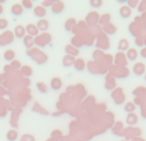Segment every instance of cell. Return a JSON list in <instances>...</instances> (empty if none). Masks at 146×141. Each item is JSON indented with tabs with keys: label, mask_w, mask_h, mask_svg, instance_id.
Segmentation results:
<instances>
[{
	"label": "cell",
	"mask_w": 146,
	"mask_h": 141,
	"mask_svg": "<svg viewBox=\"0 0 146 141\" xmlns=\"http://www.w3.org/2000/svg\"><path fill=\"white\" fill-rule=\"evenodd\" d=\"M95 37H96V46L99 50H108L110 48V41H109L108 36L103 32L101 30H96L95 31Z\"/></svg>",
	"instance_id": "1"
},
{
	"label": "cell",
	"mask_w": 146,
	"mask_h": 141,
	"mask_svg": "<svg viewBox=\"0 0 146 141\" xmlns=\"http://www.w3.org/2000/svg\"><path fill=\"white\" fill-rule=\"evenodd\" d=\"M109 73H110L114 78H126L129 76V69L127 68V67H121V66L111 64V66L109 67Z\"/></svg>",
	"instance_id": "2"
},
{
	"label": "cell",
	"mask_w": 146,
	"mask_h": 141,
	"mask_svg": "<svg viewBox=\"0 0 146 141\" xmlns=\"http://www.w3.org/2000/svg\"><path fill=\"white\" fill-rule=\"evenodd\" d=\"M86 68L88 69V72L92 73V74H104V73L108 72V67L104 66L101 63H98V62H88L86 64Z\"/></svg>",
	"instance_id": "3"
},
{
	"label": "cell",
	"mask_w": 146,
	"mask_h": 141,
	"mask_svg": "<svg viewBox=\"0 0 146 141\" xmlns=\"http://www.w3.org/2000/svg\"><path fill=\"white\" fill-rule=\"evenodd\" d=\"M141 134L142 131L137 127H127V128H123V131L121 132V136L126 137L127 141L129 140H133V139H137V137H141Z\"/></svg>",
	"instance_id": "4"
},
{
	"label": "cell",
	"mask_w": 146,
	"mask_h": 141,
	"mask_svg": "<svg viewBox=\"0 0 146 141\" xmlns=\"http://www.w3.org/2000/svg\"><path fill=\"white\" fill-rule=\"evenodd\" d=\"M50 43H51V35L48 32L38 33V36L35 37V45L38 46V48H45Z\"/></svg>",
	"instance_id": "5"
},
{
	"label": "cell",
	"mask_w": 146,
	"mask_h": 141,
	"mask_svg": "<svg viewBox=\"0 0 146 141\" xmlns=\"http://www.w3.org/2000/svg\"><path fill=\"white\" fill-rule=\"evenodd\" d=\"M111 99L113 101L117 104V105H121V104L124 103L126 100V95L123 92V88L122 87H115L113 91H111Z\"/></svg>",
	"instance_id": "6"
},
{
	"label": "cell",
	"mask_w": 146,
	"mask_h": 141,
	"mask_svg": "<svg viewBox=\"0 0 146 141\" xmlns=\"http://www.w3.org/2000/svg\"><path fill=\"white\" fill-rule=\"evenodd\" d=\"M99 19H100V14L98 12H90L86 17V26L96 27L99 25Z\"/></svg>",
	"instance_id": "7"
},
{
	"label": "cell",
	"mask_w": 146,
	"mask_h": 141,
	"mask_svg": "<svg viewBox=\"0 0 146 141\" xmlns=\"http://www.w3.org/2000/svg\"><path fill=\"white\" fill-rule=\"evenodd\" d=\"M14 41V33L12 31H5L0 35V46H7Z\"/></svg>",
	"instance_id": "8"
},
{
	"label": "cell",
	"mask_w": 146,
	"mask_h": 141,
	"mask_svg": "<svg viewBox=\"0 0 146 141\" xmlns=\"http://www.w3.org/2000/svg\"><path fill=\"white\" fill-rule=\"evenodd\" d=\"M114 64L115 66H121V67H127V57L124 53L118 51L117 55L114 57Z\"/></svg>",
	"instance_id": "9"
},
{
	"label": "cell",
	"mask_w": 146,
	"mask_h": 141,
	"mask_svg": "<svg viewBox=\"0 0 146 141\" xmlns=\"http://www.w3.org/2000/svg\"><path fill=\"white\" fill-rule=\"evenodd\" d=\"M115 87H117L115 78H114L110 73H108V74H106V77H105V88H106V90L113 91Z\"/></svg>",
	"instance_id": "10"
},
{
	"label": "cell",
	"mask_w": 146,
	"mask_h": 141,
	"mask_svg": "<svg viewBox=\"0 0 146 141\" xmlns=\"http://www.w3.org/2000/svg\"><path fill=\"white\" fill-rule=\"evenodd\" d=\"M25 28H26V33H27L28 36H31V37L35 39L36 36H38V30H37V27H36V25H33V23H28Z\"/></svg>",
	"instance_id": "11"
},
{
	"label": "cell",
	"mask_w": 146,
	"mask_h": 141,
	"mask_svg": "<svg viewBox=\"0 0 146 141\" xmlns=\"http://www.w3.org/2000/svg\"><path fill=\"white\" fill-rule=\"evenodd\" d=\"M64 9H66V5L63 1H54V4L51 5V12L54 14H60Z\"/></svg>",
	"instance_id": "12"
},
{
	"label": "cell",
	"mask_w": 146,
	"mask_h": 141,
	"mask_svg": "<svg viewBox=\"0 0 146 141\" xmlns=\"http://www.w3.org/2000/svg\"><path fill=\"white\" fill-rule=\"evenodd\" d=\"M62 86H63V81H62L59 77L51 78V81H50V87H51V90L58 91V90H60V88H62Z\"/></svg>",
	"instance_id": "13"
},
{
	"label": "cell",
	"mask_w": 146,
	"mask_h": 141,
	"mask_svg": "<svg viewBox=\"0 0 146 141\" xmlns=\"http://www.w3.org/2000/svg\"><path fill=\"white\" fill-rule=\"evenodd\" d=\"M101 31H103L105 35H114V33L117 32V26L113 25V23H108V25L103 26V28H101Z\"/></svg>",
	"instance_id": "14"
},
{
	"label": "cell",
	"mask_w": 146,
	"mask_h": 141,
	"mask_svg": "<svg viewBox=\"0 0 146 141\" xmlns=\"http://www.w3.org/2000/svg\"><path fill=\"white\" fill-rule=\"evenodd\" d=\"M123 128H124L123 123H122L121 121H118V122H114V124L111 126L110 131L113 132L114 135H117V136H121V132L123 131Z\"/></svg>",
	"instance_id": "15"
},
{
	"label": "cell",
	"mask_w": 146,
	"mask_h": 141,
	"mask_svg": "<svg viewBox=\"0 0 146 141\" xmlns=\"http://www.w3.org/2000/svg\"><path fill=\"white\" fill-rule=\"evenodd\" d=\"M32 59H33V61H35L37 64L42 66V64H45L46 62H48V55H46L45 53H42V51H38L37 55H35Z\"/></svg>",
	"instance_id": "16"
},
{
	"label": "cell",
	"mask_w": 146,
	"mask_h": 141,
	"mask_svg": "<svg viewBox=\"0 0 146 141\" xmlns=\"http://www.w3.org/2000/svg\"><path fill=\"white\" fill-rule=\"evenodd\" d=\"M14 37H17V39H22L23 40V37L26 36V28H25V26H21V25H18V26H15V28H14Z\"/></svg>",
	"instance_id": "17"
},
{
	"label": "cell",
	"mask_w": 146,
	"mask_h": 141,
	"mask_svg": "<svg viewBox=\"0 0 146 141\" xmlns=\"http://www.w3.org/2000/svg\"><path fill=\"white\" fill-rule=\"evenodd\" d=\"M132 14V9L128 7V5H122L121 9H119V15H121L123 19H126V18L131 17Z\"/></svg>",
	"instance_id": "18"
},
{
	"label": "cell",
	"mask_w": 146,
	"mask_h": 141,
	"mask_svg": "<svg viewBox=\"0 0 146 141\" xmlns=\"http://www.w3.org/2000/svg\"><path fill=\"white\" fill-rule=\"evenodd\" d=\"M133 73L136 76H142L144 74V73L146 72V67H145V64L144 63H141V62H140V63H136L133 66Z\"/></svg>",
	"instance_id": "19"
},
{
	"label": "cell",
	"mask_w": 146,
	"mask_h": 141,
	"mask_svg": "<svg viewBox=\"0 0 146 141\" xmlns=\"http://www.w3.org/2000/svg\"><path fill=\"white\" fill-rule=\"evenodd\" d=\"M23 8L21 4H18V3H15V4L12 5V9H10V12H12V14L14 15V17H19V15L23 14Z\"/></svg>",
	"instance_id": "20"
},
{
	"label": "cell",
	"mask_w": 146,
	"mask_h": 141,
	"mask_svg": "<svg viewBox=\"0 0 146 141\" xmlns=\"http://www.w3.org/2000/svg\"><path fill=\"white\" fill-rule=\"evenodd\" d=\"M33 14L37 18H40V19H44V17L46 15V9L44 7H41V5H37V7L33 8Z\"/></svg>",
	"instance_id": "21"
},
{
	"label": "cell",
	"mask_w": 146,
	"mask_h": 141,
	"mask_svg": "<svg viewBox=\"0 0 146 141\" xmlns=\"http://www.w3.org/2000/svg\"><path fill=\"white\" fill-rule=\"evenodd\" d=\"M139 122V117H137V114L135 113H129L128 116H127L126 118V123L128 124L129 127H135V124Z\"/></svg>",
	"instance_id": "22"
},
{
	"label": "cell",
	"mask_w": 146,
	"mask_h": 141,
	"mask_svg": "<svg viewBox=\"0 0 146 141\" xmlns=\"http://www.w3.org/2000/svg\"><path fill=\"white\" fill-rule=\"evenodd\" d=\"M73 67H74L76 70H78V72H82V70L86 69V62L83 61L82 58H78L74 61V64H73Z\"/></svg>",
	"instance_id": "23"
},
{
	"label": "cell",
	"mask_w": 146,
	"mask_h": 141,
	"mask_svg": "<svg viewBox=\"0 0 146 141\" xmlns=\"http://www.w3.org/2000/svg\"><path fill=\"white\" fill-rule=\"evenodd\" d=\"M23 45L27 48V50L35 48V39L31 37V36H28V35H26L25 37H23Z\"/></svg>",
	"instance_id": "24"
},
{
	"label": "cell",
	"mask_w": 146,
	"mask_h": 141,
	"mask_svg": "<svg viewBox=\"0 0 146 141\" xmlns=\"http://www.w3.org/2000/svg\"><path fill=\"white\" fill-rule=\"evenodd\" d=\"M77 26V21L74 18H69V19L66 21V25H64V30L68 31V32H72V30Z\"/></svg>",
	"instance_id": "25"
},
{
	"label": "cell",
	"mask_w": 146,
	"mask_h": 141,
	"mask_svg": "<svg viewBox=\"0 0 146 141\" xmlns=\"http://www.w3.org/2000/svg\"><path fill=\"white\" fill-rule=\"evenodd\" d=\"M92 57H94V62H98V63L103 64V61H104V57H105V54H104L103 50H99V49H98V50L94 51Z\"/></svg>",
	"instance_id": "26"
},
{
	"label": "cell",
	"mask_w": 146,
	"mask_h": 141,
	"mask_svg": "<svg viewBox=\"0 0 146 141\" xmlns=\"http://www.w3.org/2000/svg\"><path fill=\"white\" fill-rule=\"evenodd\" d=\"M71 45L74 46V48H81V46H83V41H82V37H81V35H76L72 37L71 40Z\"/></svg>",
	"instance_id": "27"
},
{
	"label": "cell",
	"mask_w": 146,
	"mask_h": 141,
	"mask_svg": "<svg viewBox=\"0 0 146 141\" xmlns=\"http://www.w3.org/2000/svg\"><path fill=\"white\" fill-rule=\"evenodd\" d=\"M36 27H37L38 31H42V32H46L49 28V22L44 18V19H38L37 25H36Z\"/></svg>",
	"instance_id": "28"
},
{
	"label": "cell",
	"mask_w": 146,
	"mask_h": 141,
	"mask_svg": "<svg viewBox=\"0 0 146 141\" xmlns=\"http://www.w3.org/2000/svg\"><path fill=\"white\" fill-rule=\"evenodd\" d=\"M129 49V43H128V40L127 39H121L119 40V44H118V50L119 51H127Z\"/></svg>",
	"instance_id": "29"
},
{
	"label": "cell",
	"mask_w": 146,
	"mask_h": 141,
	"mask_svg": "<svg viewBox=\"0 0 146 141\" xmlns=\"http://www.w3.org/2000/svg\"><path fill=\"white\" fill-rule=\"evenodd\" d=\"M126 57H127V61H132V62H133V61H136V59H137V57H139V53H137L136 49L131 48V49H128V50H127Z\"/></svg>",
	"instance_id": "30"
},
{
	"label": "cell",
	"mask_w": 146,
	"mask_h": 141,
	"mask_svg": "<svg viewBox=\"0 0 146 141\" xmlns=\"http://www.w3.org/2000/svg\"><path fill=\"white\" fill-rule=\"evenodd\" d=\"M64 50H66V55H71V57H73V58L78 55V49L74 48V46H72L71 44H69V45H67Z\"/></svg>",
	"instance_id": "31"
},
{
	"label": "cell",
	"mask_w": 146,
	"mask_h": 141,
	"mask_svg": "<svg viewBox=\"0 0 146 141\" xmlns=\"http://www.w3.org/2000/svg\"><path fill=\"white\" fill-rule=\"evenodd\" d=\"M133 95L136 98H141L146 100V87H137L133 90Z\"/></svg>",
	"instance_id": "32"
},
{
	"label": "cell",
	"mask_w": 146,
	"mask_h": 141,
	"mask_svg": "<svg viewBox=\"0 0 146 141\" xmlns=\"http://www.w3.org/2000/svg\"><path fill=\"white\" fill-rule=\"evenodd\" d=\"M110 19H111V15L109 14V13H104L103 15H100V19H99V25L103 27V26L108 25V23H110Z\"/></svg>",
	"instance_id": "33"
},
{
	"label": "cell",
	"mask_w": 146,
	"mask_h": 141,
	"mask_svg": "<svg viewBox=\"0 0 146 141\" xmlns=\"http://www.w3.org/2000/svg\"><path fill=\"white\" fill-rule=\"evenodd\" d=\"M32 73H33V69L31 68L30 66H23V67H21V74H22L23 77L28 78V77H31V76H32Z\"/></svg>",
	"instance_id": "34"
},
{
	"label": "cell",
	"mask_w": 146,
	"mask_h": 141,
	"mask_svg": "<svg viewBox=\"0 0 146 141\" xmlns=\"http://www.w3.org/2000/svg\"><path fill=\"white\" fill-rule=\"evenodd\" d=\"M32 110H33V112H36V113H40V114H42V116H49V112L46 110L45 108H42V106H41L38 103H35V104H33V108H32Z\"/></svg>",
	"instance_id": "35"
},
{
	"label": "cell",
	"mask_w": 146,
	"mask_h": 141,
	"mask_svg": "<svg viewBox=\"0 0 146 141\" xmlns=\"http://www.w3.org/2000/svg\"><path fill=\"white\" fill-rule=\"evenodd\" d=\"M7 140L8 141H17L18 140L17 130H9V131L7 132Z\"/></svg>",
	"instance_id": "36"
},
{
	"label": "cell",
	"mask_w": 146,
	"mask_h": 141,
	"mask_svg": "<svg viewBox=\"0 0 146 141\" xmlns=\"http://www.w3.org/2000/svg\"><path fill=\"white\" fill-rule=\"evenodd\" d=\"M50 139H51V141H60V140H63V134H62V131H59V130H54V131L51 132Z\"/></svg>",
	"instance_id": "37"
},
{
	"label": "cell",
	"mask_w": 146,
	"mask_h": 141,
	"mask_svg": "<svg viewBox=\"0 0 146 141\" xmlns=\"http://www.w3.org/2000/svg\"><path fill=\"white\" fill-rule=\"evenodd\" d=\"M74 61L76 59L73 58V57L71 55H64V58H63V66L66 67V68H68V67H71L74 64Z\"/></svg>",
	"instance_id": "38"
},
{
	"label": "cell",
	"mask_w": 146,
	"mask_h": 141,
	"mask_svg": "<svg viewBox=\"0 0 146 141\" xmlns=\"http://www.w3.org/2000/svg\"><path fill=\"white\" fill-rule=\"evenodd\" d=\"M14 58H15V53L13 50H7L4 53V59L7 62H10V63H12V62L14 61Z\"/></svg>",
	"instance_id": "39"
},
{
	"label": "cell",
	"mask_w": 146,
	"mask_h": 141,
	"mask_svg": "<svg viewBox=\"0 0 146 141\" xmlns=\"http://www.w3.org/2000/svg\"><path fill=\"white\" fill-rule=\"evenodd\" d=\"M124 110L127 112V113H133L135 110H136V105H135L132 101H128V103H126V105H124Z\"/></svg>",
	"instance_id": "40"
},
{
	"label": "cell",
	"mask_w": 146,
	"mask_h": 141,
	"mask_svg": "<svg viewBox=\"0 0 146 141\" xmlns=\"http://www.w3.org/2000/svg\"><path fill=\"white\" fill-rule=\"evenodd\" d=\"M21 5H22L23 9H28V10L33 8V3L31 1V0H23V1L21 3Z\"/></svg>",
	"instance_id": "41"
},
{
	"label": "cell",
	"mask_w": 146,
	"mask_h": 141,
	"mask_svg": "<svg viewBox=\"0 0 146 141\" xmlns=\"http://www.w3.org/2000/svg\"><path fill=\"white\" fill-rule=\"evenodd\" d=\"M37 90L40 91L41 94H46L48 92V86L44 82H37Z\"/></svg>",
	"instance_id": "42"
},
{
	"label": "cell",
	"mask_w": 146,
	"mask_h": 141,
	"mask_svg": "<svg viewBox=\"0 0 146 141\" xmlns=\"http://www.w3.org/2000/svg\"><path fill=\"white\" fill-rule=\"evenodd\" d=\"M38 51H40L38 48H32V49H30V50H27V55L30 57V58H33L35 55L38 54Z\"/></svg>",
	"instance_id": "43"
},
{
	"label": "cell",
	"mask_w": 146,
	"mask_h": 141,
	"mask_svg": "<svg viewBox=\"0 0 146 141\" xmlns=\"http://www.w3.org/2000/svg\"><path fill=\"white\" fill-rule=\"evenodd\" d=\"M9 66H10V68H12V70H17V69H19L21 67H22L21 66V62L15 61V59L12 62V64H9Z\"/></svg>",
	"instance_id": "44"
},
{
	"label": "cell",
	"mask_w": 146,
	"mask_h": 141,
	"mask_svg": "<svg viewBox=\"0 0 146 141\" xmlns=\"http://www.w3.org/2000/svg\"><path fill=\"white\" fill-rule=\"evenodd\" d=\"M8 21L5 19V18H0V31H3V30H7L8 28Z\"/></svg>",
	"instance_id": "45"
},
{
	"label": "cell",
	"mask_w": 146,
	"mask_h": 141,
	"mask_svg": "<svg viewBox=\"0 0 146 141\" xmlns=\"http://www.w3.org/2000/svg\"><path fill=\"white\" fill-rule=\"evenodd\" d=\"M140 4V1H137V0H127V5H128L129 8H137Z\"/></svg>",
	"instance_id": "46"
},
{
	"label": "cell",
	"mask_w": 146,
	"mask_h": 141,
	"mask_svg": "<svg viewBox=\"0 0 146 141\" xmlns=\"http://www.w3.org/2000/svg\"><path fill=\"white\" fill-rule=\"evenodd\" d=\"M90 5L92 8H100L101 5H103V1H101V0H91Z\"/></svg>",
	"instance_id": "47"
},
{
	"label": "cell",
	"mask_w": 146,
	"mask_h": 141,
	"mask_svg": "<svg viewBox=\"0 0 146 141\" xmlns=\"http://www.w3.org/2000/svg\"><path fill=\"white\" fill-rule=\"evenodd\" d=\"M21 141H36V139L32 136V135L26 134V135H23V136L21 137Z\"/></svg>",
	"instance_id": "48"
},
{
	"label": "cell",
	"mask_w": 146,
	"mask_h": 141,
	"mask_svg": "<svg viewBox=\"0 0 146 141\" xmlns=\"http://www.w3.org/2000/svg\"><path fill=\"white\" fill-rule=\"evenodd\" d=\"M53 4H54L53 0H44L42 4H41V7H44V8L46 9V8H49V7L51 8V5H53Z\"/></svg>",
	"instance_id": "49"
},
{
	"label": "cell",
	"mask_w": 146,
	"mask_h": 141,
	"mask_svg": "<svg viewBox=\"0 0 146 141\" xmlns=\"http://www.w3.org/2000/svg\"><path fill=\"white\" fill-rule=\"evenodd\" d=\"M139 12L140 13H145V10H146V1H140V4H139Z\"/></svg>",
	"instance_id": "50"
},
{
	"label": "cell",
	"mask_w": 146,
	"mask_h": 141,
	"mask_svg": "<svg viewBox=\"0 0 146 141\" xmlns=\"http://www.w3.org/2000/svg\"><path fill=\"white\" fill-rule=\"evenodd\" d=\"M135 44H136L137 46H142V45H144V37H142V36L136 37V39H135Z\"/></svg>",
	"instance_id": "51"
},
{
	"label": "cell",
	"mask_w": 146,
	"mask_h": 141,
	"mask_svg": "<svg viewBox=\"0 0 146 141\" xmlns=\"http://www.w3.org/2000/svg\"><path fill=\"white\" fill-rule=\"evenodd\" d=\"M140 108H141V116L144 117V118H146V101H144V103L140 105Z\"/></svg>",
	"instance_id": "52"
},
{
	"label": "cell",
	"mask_w": 146,
	"mask_h": 141,
	"mask_svg": "<svg viewBox=\"0 0 146 141\" xmlns=\"http://www.w3.org/2000/svg\"><path fill=\"white\" fill-rule=\"evenodd\" d=\"M7 94H8V91L3 86H0V95H7Z\"/></svg>",
	"instance_id": "53"
},
{
	"label": "cell",
	"mask_w": 146,
	"mask_h": 141,
	"mask_svg": "<svg viewBox=\"0 0 146 141\" xmlns=\"http://www.w3.org/2000/svg\"><path fill=\"white\" fill-rule=\"evenodd\" d=\"M140 55H141L142 58H146V48H144L141 51H140Z\"/></svg>",
	"instance_id": "54"
},
{
	"label": "cell",
	"mask_w": 146,
	"mask_h": 141,
	"mask_svg": "<svg viewBox=\"0 0 146 141\" xmlns=\"http://www.w3.org/2000/svg\"><path fill=\"white\" fill-rule=\"evenodd\" d=\"M3 83H4V74L0 73V86H3Z\"/></svg>",
	"instance_id": "55"
},
{
	"label": "cell",
	"mask_w": 146,
	"mask_h": 141,
	"mask_svg": "<svg viewBox=\"0 0 146 141\" xmlns=\"http://www.w3.org/2000/svg\"><path fill=\"white\" fill-rule=\"evenodd\" d=\"M23 83H25V86H28V85H30L31 82H30V81L27 80V78H26V80H23Z\"/></svg>",
	"instance_id": "56"
},
{
	"label": "cell",
	"mask_w": 146,
	"mask_h": 141,
	"mask_svg": "<svg viewBox=\"0 0 146 141\" xmlns=\"http://www.w3.org/2000/svg\"><path fill=\"white\" fill-rule=\"evenodd\" d=\"M3 13H4V8H3V5L0 4V15H1Z\"/></svg>",
	"instance_id": "57"
},
{
	"label": "cell",
	"mask_w": 146,
	"mask_h": 141,
	"mask_svg": "<svg viewBox=\"0 0 146 141\" xmlns=\"http://www.w3.org/2000/svg\"><path fill=\"white\" fill-rule=\"evenodd\" d=\"M132 141H145V140L142 139V137H137V139H133Z\"/></svg>",
	"instance_id": "58"
},
{
	"label": "cell",
	"mask_w": 146,
	"mask_h": 141,
	"mask_svg": "<svg viewBox=\"0 0 146 141\" xmlns=\"http://www.w3.org/2000/svg\"><path fill=\"white\" fill-rule=\"evenodd\" d=\"M46 141H51V139H48V140H46Z\"/></svg>",
	"instance_id": "59"
},
{
	"label": "cell",
	"mask_w": 146,
	"mask_h": 141,
	"mask_svg": "<svg viewBox=\"0 0 146 141\" xmlns=\"http://www.w3.org/2000/svg\"><path fill=\"white\" fill-rule=\"evenodd\" d=\"M123 141H127V140H123Z\"/></svg>",
	"instance_id": "60"
}]
</instances>
